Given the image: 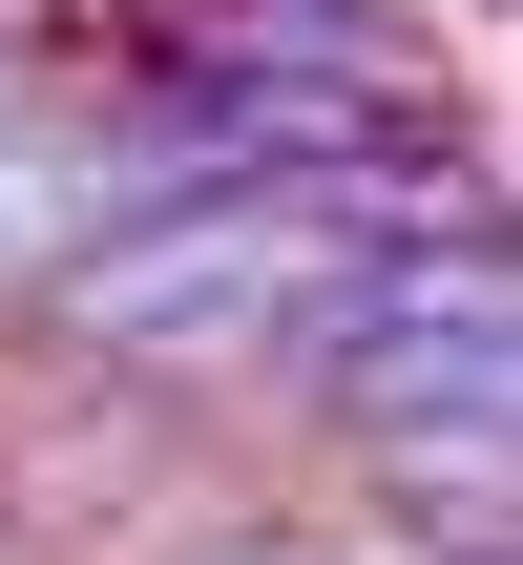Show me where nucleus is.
Here are the masks:
<instances>
[{"instance_id":"obj_1","label":"nucleus","mask_w":523,"mask_h":565,"mask_svg":"<svg viewBox=\"0 0 523 565\" xmlns=\"http://www.w3.org/2000/svg\"><path fill=\"white\" fill-rule=\"evenodd\" d=\"M314 273H335V252H314L273 189H189V210H105V231H63V252L21 273L0 335H21L63 398L189 419V398H252V377H273V335H293Z\"/></svg>"},{"instance_id":"obj_2","label":"nucleus","mask_w":523,"mask_h":565,"mask_svg":"<svg viewBox=\"0 0 523 565\" xmlns=\"http://www.w3.org/2000/svg\"><path fill=\"white\" fill-rule=\"evenodd\" d=\"M147 42H168V63H231V84H293V105H335V126L461 105V21H440V0H147Z\"/></svg>"},{"instance_id":"obj_3","label":"nucleus","mask_w":523,"mask_h":565,"mask_svg":"<svg viewBox=\"0 0 523 565\" xmlns=\"http://www.w3.org/2000/svg\"><path fill=\"white\" fill-rule=\"evenodd\" d=\"M63 231H105V168H84V105H21V126H0V315H21V273H42Z\"/></svg>"},{"instance_id":"obj_4","label":"nucleus","mask_w":523,"mask_h":565,"mask_svg":"<svg viewBox=\"0 0 523 565\" xmlns=\"http://www.w3.org/2000/svg\"><path fill=\"white\" fill-rule=\"evenodd\" d=\"M168 565H356V524H293V503H273V524H189Z\"/></svg>"},{"instance_id":"obj_5","label":"nucleus","mask_w":523,"mask_h":565,"mask_svg":"<svg viewBox=\"0 0 523 565\" xmlns=\"http://www.w3.org/2000/svg\"><path fill=\"white\" fill-rule=\"evenodd\" d=\"M440 21H461V42H482V21H503V0H440Z\"/></svg>"}]
</instances>
